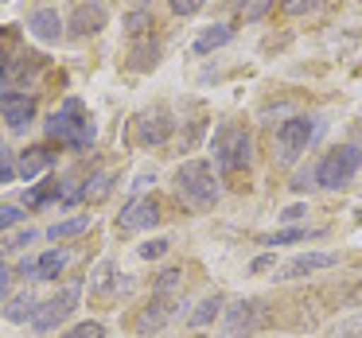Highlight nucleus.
Masks as SVG:
<instances>
[{
  "instance_id": "nucleus-1",
  "label": "nucleus",
  "mask_w": 362,
  "mask_h": 338,
  "mask_svg": "<svg viewBox=\"0 0 362 338\" xmlns=\"http://www.w3.org/2000/svg\"><path fill=\"white\" fill-rule=\"evenodd\" d=\"M43 128H47V136L71 144L74 152H82V148H90V144H94V121H90L86 105H82L78 97H66V102L51 113V121Z\"/></svg>"
},
{
  "instance_id": "nucleus-2",
  "label": "nucleus",
  "mask_w": 362,
  "mask_h": 338,
  "mask_svg": "<svg viewBox=\"0 0 362 338\" xmlns=\"http://www.w3.org/2000/svg\"><path fill=\"white\" fill-rule=\"evenodd\" d=\"M175 187H180L183 203L195 206V210H211L218 203V179H214V167L206 159H187L175 171Z\"/></svg>"
},
{
  "instance_id": "nucleus-3",
  "label": "nucleus",
  "mask_w": 362,
  "mask_h": 338,
  "mask_svg": "<svg viewBox=\"0 0 362 338\" xmlns=\"http://www.w3.org/2000/svg\"><path fill=\"white\" fill-rule=\"evenodd\" d=\"M211 152H214V164H218L226 175H234V171H242V167H250L253 140H250V133H245L242 125H222L218 133H214V140H211Z\"/></svg>"
},
{
  "instance_id": "nucleus-4",
  "label": "nucleus",
  "mask_w": 362,
  "mask_h": 338,
  "mask_svg": "<svg viewBox=\"0 0 362 338\" xmlns=\"http://www.w3.org/2000/svg\"><path fill=\"white\" fill-rule=\"evenodd\" d=\"M362 167V148L358 144H339L335 152H327V156L320 159V167H315V183L327 191H339L346 187V183L354 179V171Z\"/></svg>"
},
{
  "instance_id": "nucleus-5",
  "label": "nucleus",
  "mask_w": 362,
  "mask_h": 338,
  "mask_svg": "<svg viewBox=\"0 0 362 338\" xmlns=\"http://www.w3.org/2000/svg\"><path fill=\"white\" fill-rule=\"evenodd\" d=\"M320 133V121L315 117H288L281 128H276V164H292L300 152H308L312 136Z\"/></svg>"
},
{
  "instance_id": "nucleus-6",
  "label": "nucleus",
  "mask_w": 362,
  "mask_h": 338,
  "mask_svg": "<svg viewBox=\"0 0 362 338\" xmlns=\"http://www.w3.org/2000/svg\"><path fill=\"white\" fill-rule=\"evenodd\" d=\"M78 296H82V288L78 284H71V288H63L59 296H51L47 303H40V311H35V319H32V327L40 330V334H47V330H55L59 322L66 319V315L78 307Z\"/></svg>"
},
{
  "instance_id": "nucleus-7",
  "label": "nucleus",
  "mask_w": 362,
  "mask_h": 338,
  "mask_svg": "<svg viewBox=\"0 0 362 338\" xmlns=\"http://www.w3.org/2000/svg\"><path fill=\"white\" fill-rule=\"evenodd\" d=\"M261 327V303L257 299H238L226 307V322H222V334L226 338H250Z\"/></svg>"
},
{
  "instance_id": "nucleus-8",
  "label": "nucleus",
  "mask_w": 362,
  "mask_h": 338,
  "mask_svg": "<svg viewBox=\"0 0 362 338\" xmlns=\"http://www.w3.org/2000/svg\"><path fill=\"white\" fill-rule=\"evenodd\" d=\"M160 222V203L152 195H141V198H129L125 210L117 214V229L133 234V229H152Z\"/></svg>"
},
{
  "instance_id": "nucleus-9",
  "label": "nucleus",
  "mask_w": 362,
  "mask_h": 338,
  "mask_svg": "<svg viewBox=\"0 0 362 338\" xmlns=\"http://www.w3.org/2000/svg\"><path fill=\"white\" fill-rule=\"evenodd\" d=\"M180 311V299L175 296H152V303L136 315V334H152V330H164L168 322Z\"/></svg>"
},
{
  "instance_id": "nucleus-10",
  "label": "nucleus",
  "mask_w": 362,
  "mask_h": 338,
  "mask_svg": "<svg viewBox=\"0 0 362 338\" xmlns=\"http://www.w3.org/2000/svg\"><path fill=\"white\" fill-rule=\"evenodd\" d=\"M168 133H172V113H168L164 105L144 109L141 117H136V140L141 144H164Z\"/></svg>"
},
{
  "instance_id": "nucleus-11",
  "label": "nucleus",
  "mask_w": 362,
  "mask_h": 338,
  "mask_svg": "<svg viewBox=\"0 0 362 338\" xmlns=\"http://www.w3.org/2000/svg\"><path fill=\"white\" fill-rule=\"evenodd\" d=\"M105 20H110V12H105L102 0H86V4H78L71 16V32L74 35H98L105 28Z\"/></svg>"
},
{
  "instance_id": "nucleus-12",
  "label": "nucleus",
  "mask_w": 362,
  "mask_h": 338,
  "mask_svg": "<svg viewBox=\"0 0 362 338\" xmlns=\"http://www.w3.org/2000/svg\"><path fill=\"white\" fill-rule=\"evenodd\" d=\"M335 260H339L335 253H300V257H292L288 265L281 268V276H276V280H300V276H308V272L331 268Z\"/></svg>"
},
{
  "instance_id": "nucleus-13",
  "label": "nucleus",
  "mask_w": 362,
  "mask_h": 338,
  "mask_svg": "<svg viewBox=\"0 0 362 338\" xmlns=\"http://www.w3.org/2000/svg\"><path fill=\"white\" fill-rule=\"evenodd\" d=\"M28 32L43 43H59L63 40V16H59L55 8H40V12L28 16Z\"/></svg>"
},
{
  "instance_id": "nucleus-14",
  "label": "nucleus",
  "mask_w": 362,
  "mask_h": 338,
  "mask_svg": "<svg viewBox=\"0 0 362 338\" xmlns=\"http://www.w3.org/2000/svg\"><path fill=\"white\" fill-rule=\"evenodd\" d=\"M0 117L8 121V128L24 133V128L32 125V117H35V102H32L28 94H12V97H8V105L0 109Z\"/></svg>"
},
{
  "instance_id": "nucleus-15",
  "label": "nucleus",
  "mask_w": 362,
  "mask_h": 338,
  "mask_svg": "<svg viewBox=\"0 0 362 338\" xmlns=\"http://www.w3.org/2000/svg\"><path fill=\"white\" fill-rule=\"evenodd\" d=\"M160 63V43L152 35H136L133 47H129V66L133 71H152Z\"/></svg>"
},
{
  "instance_id": "nucleus-16",
  "label": "nucleus",
  "mask_w": 362,
  "mask_h": 338,
  "mask_svg": "<svg viewBox=\"0 0 362 338\" xmlns=\"http://www.w3.org/2000/svg\"><path fill=\"white\" fill-rule=\"evenodd\" d=\"M51 164H55V152H47V148H43V144H40V148H28L24 156H20L16 171L24 175L28 183H32L35 175H43V171H47V167H51Z\"/></svg>"
},
{
  "instance_id": "nucleus-17",
  "label": "nucleus",
  "mask_w": 362,
  "mask_h": 338,
  "mask_svg": "<svg viewBox=\"0 0 362 338\" xmlns=\"http://www.w3.org/2000/svg\"><path fill=\"white\" fill-rule=\"evenodd\" d=\"M230 40H234V28H230V24H211V28H206V32L195 40V55H211V51L226 47Z\"/></svg>"
},
{
  "instance_id": "nucleus-18",
  "label": "nucleus",
  "mask_w": 362,
  "mask_h": 338,
  "mask_svg": "<svg viewBox=\"0 0 362 338\" xmlns=\"http://www.w3.org/2000/svg\"><path fill=\"white\" fill-rule=\"evenodd\" d=\"M35 311H40V299H35L32 291H20V296H12V303L4 307V319L8 322H28V319H35Z\"/></svg>"
},
{
  "instance_id": "nucleus-19",
  "label": "nucleus",
  "mask_w": 362,
  "mask_h": 338,
  "mask_svg": "<svg viewBox=\"0 0 362 338\" xmlns=\"http://www.w3.org/2000/svg\"><path fill=\"white\" fill-rule=\"evenodd\" d=\"M66 268L63 249H47L43 257H35V280H59V272Z\"/></svg>"
},
{
  "instance_id": "nucleus-20",
  "label": "nucleus",
  "mask_w": 362,
  "mask_h": 338,
  "mask_svg": "<svg viewBox=\"0 0 362 338\" xmlns=\"http://www.w3.org/2000/svg\"><path fill=\"white\" fill-rule=\"evenodd\" d=\"M90 229V214H78V218H66V222H55V226L47 229L51 241H59V237H78Z\"/></svg>"
},
{
  "instance_id": "nucleus-21",
  "label": "nucleus",
  "mask_w": 362,
  "mask_h": 338,
  "mask_svg": "<svg viewBox=\"0 0 362 338\" xmlns=\"http://www.w3.org/2000/svg\"><path fill=\"white\" fill-rule=\"evenodd\" d=\"M218 311H222V296H206L203 303L195 307V311H191V327H206V322H214L218 319Z\"/></svg>"
},
{
  "instance_id": "nucleus-22",
  "label": "nucleus",
  "mask_w": 362,
  "mask_h": 338,
  "mask_svg": "<svg viewBox=\"0 0 362 338\" xmlns=\"http://www.w3.org/2000/svg\"><path fill=\"white\" fill-rule=\"evenodd\" d=\"M273 4H276V0H234V8L242 12V16L250 20V24H253V20H261V16H265V12L273 8Z\"/></svg>"
},
{
  "instance_id": "nucleus-23",
  "label": "nucleus",
  "mask_w": 362,
  "mask_h": 338,
  "mask_svg": "<svg viewBox=\"0 0 362 338\" xmlns=\"http://www.w3.org/2000/svg\"><path fill=\"white\" fill-rule=\"evenodd\" d=\"M180 284H183V272L180 268H168V272H160V280L152 284V296H172Z\"/></svg>"
},
{
  "instance_id": "nucleus-24",
  "label": "nucleus",
  "mask_w": 362,
  "mask_h": 338,
  "mask_svg": "<svg viewBox=\"0 0 362 338\" xmlns=\"http://www.w3.org/2000/svg\"><path fill=\"white\" fill-rule=\"evenodd\" d=\"M113 280V260H98V268L90 272V291H105Z\"/></svg>"
},
{
  "instance_id": "nucleus-25",
  "label": "nucleus",
  "mask_w": 362,
  "mask_h": 338,
  "mask_svg": "<svg viewBox=\"0 0 362 338\" xmlns=\"http://www.w3.org/2000/svg\"><path fill=\"white\" fill-rule=\"evenodd\" d=\"M110 183H113V175H94V179H90L86 183V198H94V203H98V198H105V195H110Z\"/></svg>"
},
{
  "instance_id": "nucleus-26",
  "label": "nucleus",
  "mask_w": 362,
  "mask_h": 338,
  "mask_svg": "<svg viewBox=\"0 0 362 338\" xmlns=\"http://www.w3.org/2000/svg\"><path fill=\"white\" fill-rule=\"evenodd\" d=\"M20 222H24V210H20V206L0 203V229H12V226H20Z\"/></svg>"
},
{
  "instance_id": "nucleus-27",
  "label": "nucleus",
  "mask_w": 362,
  "mask_h": 338,
  "mask_svg": "<svg viewBox=\"0 0 362 338\" xmlns=\"http://www.w3.org/2000/svg\"><path fill=\"white\" fill-rule=\"evenodd\" d=\"M323 0H281V8L288 12V16H304V12H315Z\"/></svg>"
},
{
  "instance_id": "nucleus-28",
  "label": "nucleus",
  "mask_w": 362,
  "mask_h": 338,
  "mask_svg": "<svg viewBox=\"0 0 362 338\" xmlns=\"http://www.w3.org/2000/svg\"><path fill=\"white\" fill-rule=\"evenodd\" d=\"M335 338H362V315H351L335 327Z\"/></svg>"
},
{
  "instance_id": "nucleus-29",
  "label": "nucleus",
  "mask_w": 362,
  "mask_h": 338,
  "mask_svg": "<svg viewBox=\"0 0 362 338\" xmlns=\"http://www.w3.org/2000/svg\"><path fill=\"white\" fill-rule=\"evenodd\" d=\"M168 245H172L168 237H156V241H144L136 253H141L144 260H156V257H164V253H168Z\"/></svg>"
},
{
  "instance_id": "nucleus-30",
  "label": "nucleus",
  "mask_w": 362,
  "mask_h": 338,
  "mask_svg": "<svg viewBox=\"0 0 362 338\" xmlns=\"http://www.w3.org/2000/svg\"><path fill=\"white\" fill-rule=\"evenodd\" d=\"M66 338H105V327L102 322H78Z\"/></svg>"
},
{
  "instance_id": "nucleus-31",
  "label": "nucleus",
  "mask_w": 362,
  "mask_h": 338,
  "mask_svg": "<svg viewBox=\"0 0 362 338\" xmlns=\"http://www.w3.org/2000/svg\"><path fill=\"white\" fill-rule=\"evenodd\" d=\"M308 229H281V234L265 237V245H288V241H304Z\"/></svg>"
},
{
  "instance_id": "nucleus-32",
  "label": "nucleus",
  "mask_w": 362,
  "mask_h": 338,
  "mask_svg": "<svg viewBox=\"0 0 362 338\" xmlns=\"http://www.w3.org/2000/svg\"><path fill=\"white\" fill-rule=\"evenodd\" d=\"M168 4H172V12H175V16H195V12L203 8L206 0H168Z\"/></svg>"
},
{
  "instance_id": "nucleus-33",
  "label": "nucleus",
  "mask_w": 362,
  "mask_h": 338,
  "mask_svg": "<svg viewBox=\"0 0 362 338\" xmlns=\"http://www.w3.org/2000/svg\"><path fill=\"white\" fill-rule=\"evenodd\" d=\"M152 24V12L148 8H141V12H133V16H129V32L133 35H144V28Z\"/></svg>"
},
{
  "instance_id": "nucleus-34",
  "label": "nucleus",
  "mask_w": 362,
  "mask_h": 338,
  "mask_svg": "<svg viewBox=\"0 0 362 338\" xmlns=\"http://www.w3.org/2000/svg\"><path fill=\"white\" fill-rule=\"evenodd\" d=\"M304 214H308V206H304V203H292V206H284L281 218H284V222H300Z\"/></svg>"
},
{
  "instance_id": "nucleus-35",
  "label": "nucleus",
  "mask_w": 362,
  "mask_h": 338,
  "mask_svg": "<svg viewBox=\"0 0 362 338\" xmlns=\"http://www.w3.org/2000/svg\"><path fill=\"white\" fill-rule=\"evenodd\" d=\"M312 183H315V171L308 167V171H296V179H292V187H296V191H308Z\"/></svg>"
},
{
  "instance_id": "nucleus-36",
  "label": "nucleus",
  "mask_w": 362,
  "mask_h": 338,
  "mask_svg": "<svg viewBox=\"0 0 362 338\" xmlns=\"http://www.w3.org/2000/svg\"><path fill=\"white\" fill-rule=\"evenodd\" d=\"M35 241V229H28V234H20V237H12L8 245H4V249H24V245H32Z\"/></svg>"
},
{
  "instance_id": "nucleus-37",
  "label": "nucleus",
  "mask_w": 362,
  "mask_h": 338,
  "mask_svg": "<svg viewBox=\"0 0 362 338\" xmlns=\"http://www.w3.org/2000/svg\"><path fill=\"white\" fill-rule=\"evenodd\" d=\"M8 284H12V272H8L4 265H0V299L8 296Z\"/></svg>"
},
{
  "instance_id": "nucleus-38",
  "label": "nucleus",
  "mask_w": 362,
  "mask_h": 338,
  "mask_svg": "<svg viewBox=\"0 0 362 338\" xmlns=\"http://www.w3.org/2000/svg\"><path fill=\"white\" fill-rule=\"evenodd\" d=\"M273 265H276L273 257H257V260L250 265V272H265V268H273Z\"/></svg>"
},
{
  "instance_id": "nucleus-39",
  "label": "nucleus",
  "mask_w": 362,
  "mask_h": 338,
  "mask_svg": "<svg viewBox=\"0 0 362 338\" xmlns=\"http://www.w3.org/2000/svg\"><path fill=\"white\" fill-rule=\"evenodd\" d=\"M20 276H32V280H35V260H20Z\"/></svg>"
},
{
  "instance_id": "nucleus-40",
  "label": "nucleus",
  "mask_w": 362,
  "mask_h": 338,
  "mask_svg": "<svg viewBox=\"0 0 362 338\" xmlns=\"http://www.w3.org/2000/svg\"><path fill=\"white\" fill-rule=\"evenodd\" d=\"M12 175H16V167H12V164H0V187H4V183L12 179Z\"/></svg>"
},
{
  "instance_id": "nucleus-41",
  "label": "nucleus",
  "mask_w": 362,
  "mask_h": 338,
  "mask_svg": "<svg viewBox=\"0 0 362 338\" xmlns=\"http://www.w3.org/2000/svg\"><path fill=\"white\" fill-rule=\"evenodd\" d=\"M8 71H12V59L0 51V78H8Z\"/></svg>"
},
{
  "instance_id": "nucleus-42",
  "label": "nucleus",
  "mask_w": 362,
  "mask_h": 338,
  "mask_svg": "<svg viewBox=\"0 0 362 338\" xmlns=\"http://www.w3.org/2000/svg\"><path fill=\"white\" fill-rule=\"evenodd\" d=\"M16 94V90H0V109H4V105H8V97Z\"/></svg>"
},
{
  "instance_id": "nucleus-43",
  "label": "nucleus",
  "mask_w": 362,
  "mask_h": 338,
  "mask_svg": "<svg viewBox=\"0 0 362 338\" xmlns=\"http://www.w3.org/2000/svg\"><path fill=\"white\" fill-rule=\"evenodd\" d=\"M0 164H8V152H4V144H0Z\"/></svg>"
}]
</instances>
